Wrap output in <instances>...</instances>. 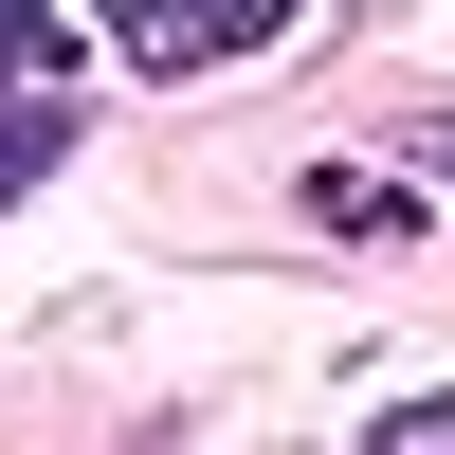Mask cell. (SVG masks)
<instances>
[{"mask_svg":"<svg viewBox=\"0 0 455 455\" xmlns=\"http://www.w3.org/2000/svg\"><path fill=\"white\" fill-rule=\"evenodd\" d=\"M401 164H419V182H455V109H401Z\"/></svg>","mask_w":455,"mask_h":455,"instance_id":"obj_5","label":"cell"},{"mask_svg":"<svg viewBox=\"0 0 455 455\" xmlns=\"http://www.w3.org/2000/svg\"><path fill=\"white\" fill-rule=\"evenodd\" d=\"M383 455H455V383H419V401H383Z\"/></svg>","mask_w":455,"mask_h":455,"instance_id":"obj_4","label":"cell"},{"mask_svg":"<svg viewBox=\"0 0 455 455\" xmlns=\"http://www.w3.org/2000/svg\"><path fill=\"white\" fill-rule=\"evenodd\" d=\"M310 219H347V237H419V201L364 182V164H310Z\"/></svg>","mask_w":455,"mask_h":455,"instance_id":"obj_3","label":"cell"},{"mask_svg":"<svg viewBox=\"0 0 455 455\" xmlns=\"http://www.w3.org/2000/svg\"><path fill=\"white\" fill-rule=\"evenodd\" d=\"M92 36L128 73H237V55L291 36V0H92Z\"/></svg>","mask_w":455,"mask_h":455,"instance_id":"obj_1","label":"cell"},{"mask_svg":"<svg viewBox=\"0 0 455 455\" xmlns=\"http://www.w3.org/2000/svg\"><path fill=\"white\" fill-rule=\"evenodd\" d=\"M55 146H73V109H55V92H36V73H0V201H19V182H36V164H55Z\"/></svg>","mask_w":455,"mask_h":455,"instance_id":"obj_2","label":"cell"}]
</instances>
